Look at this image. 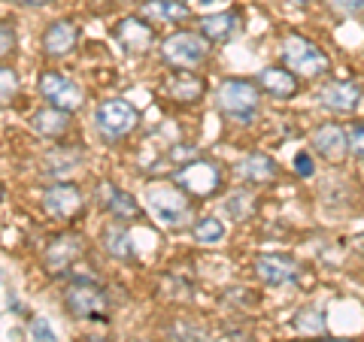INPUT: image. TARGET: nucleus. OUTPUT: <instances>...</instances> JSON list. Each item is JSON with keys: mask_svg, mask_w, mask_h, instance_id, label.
Listing matches in <instances>:
<instances>
[{"mask_svg": "<svg viewBox=\"0 0 364 342\" xmlns=\"http://www.w3.org/2000/svg\"><path fill=\"white\" fill-rule=\"evenodd\" d=\"M215 104H219V109L228 118L252 121L258 116L261 97H258L255 82H246V79H225L219 85V91H215Z\"/></svg>", "mask_w": 364, "mask_h": 342, "instance_id": "f257e3e1", "label": "nucleus"}, {"mask_svg": "<svg viewBox=\"0 0 364 342\" xmlns=\"http://www.w3.org/2000/svg\"><path fill=\"white\" fill-rule=\"evenodd\" d=\"M282 64H286L291 73L310 76V79L328 73V67H331L328 55L318 49L316 43L298 37V33H289V37L282 40Z\"/></svg>", "mask_w": 364, "mask_h": 342, "instance_id": "f03ea898", "label": "nucleus"}, {"mask_svg": "<svg viewBox=\"0 0 364 342\" xmlns=\"http://www.w3.org/2000/svg\"><path fill=\"white\" fill-rule=\"evenodd\" d=\"M146 206L161 224L176 227L188 219V194L173 185H152L146 191Z\"/></svg>", "mask_w": 364, "mask_h": 342, "instance_id": "7ed1b4c3", "label": "nucleus"}, {"mask_svg": "<svg viewBox=\"0 0 364 342\" xmlns=\"http://www.w3.org/2000/svg\"><path fill=\"white\" fill-rule=\"evenodd\" d=\"M207 52H210V40L198 37V33H188V31L173 33V37H167L164 45H161L164 61L179 67V70H191V67L203 64Z\"/></svg>", "mask_w": 364, "mask_h": 342, "instance_id": "20e7f679", "label": "nucleus"}, {"mask_svg": "<svg viewBox=\"0 0 364 342\" xmlns=\"http://www.w3.org/2000/svg\"><path fill=\"white\" fill-rule=\"evenodd\" d=\"M64 303L76 318H107V312H109L107 294L100 291V285H95L91 279L70 282V288H67V294H64Z\"/></svg>", "mask_w": 364, "mask_h": 342, "instance_id": "39448f33", "label": "nucleus"}, {"mask_svg": "<svg viewBox=\"0 0 364 342\" xmlns=\"http://www.w3.org/2000/svg\"><path fill=\"white\" fill-rule=\"evenodd\" d=\"M97 131L107 136V140H119V136L131 133L136 124V109L128 104V100H107L100 104L95 112Z\"/></svg>", "mask_w": 364, "mask_h": 342, "instance_id": "423d86ee", "label": "nucleus"}, {"mask_svg": "<svg viewBox=\"0 0 364 342\" xmlns=\"http://www.w3.org/2000/svg\"><path fill=\"white\" fill-rule=\"evenodd\" d=\"M176 185L186 194H195V197H210V194L222 185L219 167L210 161H191L182 170H176Z\"/></svg>", "mask_w": 364, "mask_h": 342, "instance_id": "0eeeda50", "label": "nucleus"}, {"mask_svg": "<svg viewBox=\"0 0 364 342\" xmlns=\"http://www.w3.org/2000/svg\"><path fill=\"white\" fill-rule=\"evenodd\" d=\"M40 94L49 100L52 106H58L64 112H73V109H79V104H82V91H79V85L70 82V79L61 76V73H43L40 76Z\"/></svg>", "mask_w": 364, "mask_h": 342, "instance_id": "6e6552de", "label": "nucleus"}, {"mask_svg": "<svg viewBox=\"0 0 364 342\" xmlns=\"http://www.w3.org/2000/svg\"><path fill=\"white\" fill-rule=\"evenodd\" d=\"M313 149L316 155H322L328 164H340L349 155V136L337 124H322L313 131Z\"/></svg>", "mask_w": 364, "mask_h": 342, "instance_id": "1a4fd4ad", "label": "nucleus"}, {"mask_svg": "<svg viewBox=\"0 0 364 342\" xmlns=\"http://www.w3.org/2000/svg\"><path fill=\"white\" fill-rule=\"evenodd\" d=\"M82 191L76 185H52L43 194V209L52 215V219H73V215L82 209Z\"/></svg>", "mask_w": 364, "mask_h": 342, "instance_id": "9d476101", "label": "nucleus"}, {"mask_svg": "<svg viewBox=\"0 0 364 342\" xmlns=\"http://www.w3.org/2000/svg\"><path fill=\"white\" fill-rule=\"evenodd\" d=\"M255 272H258L261 282L279 288V285H291L294 279H298V264L286 255H258L255 258Z\"/></svg>", "mask_w": 364, "mask_h": 342, "instance_id": "9b49d317", "label": "nucleus"}, {"mask_svg": "<svg viewBox=\"0 0 364 342\" xmlns=\"http://www.w3.org/2000/svg\"><path fill=\"white\" fill-rule=\"evenodd\" d=\"M364 88L355 82H328L322 88V106L334 112H355L361 106Z\"/></svg>", "mask_w": 364, "mask_h": 342, "instance_id": "f8f14e48", "label": "nucleus"}, {"mask_svg": "<svg viewBox=\"0 0 364 342\" xmlns=\"http://www.w3.org/2000/svg\"><path fill=\"white\" fill-rule=\"evenodd\" d=\"M258 85L267 91L270 97H279V100H289L298 94V79L289 67H264L258 73Z\"/></svg>", "mask_w": 364, "mask_h": 342, "instance_id": "ddd939ff", "label": "nucleus"}, {"mask_svg": "<svg viewBox=\"0 0 364 342\" xmlns=\"http://www.w3.org/2000/svg\"><path fill=\"white\" fill-rule=\"evenodd\" d=\"M237 170H240V176L246 182H255V185H267V182L277 179V161L267 158L264 152H249L243 161L237 164Z\"/></svg>", "mask_w": 364, "mask_h": 342, "instance_id": "4468645a", "label": "nucleus"}, {"mask_svg": "<svg viewBox=\"0 0 364 342\" xmlns=\"http://www.w3.org/2000/svg\"><path fill=\"white\" fill-rule=\"evenodd\" d=\"M79 252H82V243H79L76 236H58L49 246V252H46V264H49L52 272L67 270L79 258Z\"/></svg>", "mask_w": 364, "mask_h": 342, "instance_id": "2eb2a0df", "label": "nucleus"}, {"mask_svg": "<svg viewBox=\"0 0 364 342\" xmlns=\"http://www.w3.org/2000/svg\"><path fill=\"white\" fill-rule=\"evenodd\" d=\"M76 45V28L73 21H55V25H49V31H46L43 37V49L49 55H67Z\"/></svg>", "mask_w": 364, "mask_h": 342, "instance_id": "dca6fc26", "label": "nucleus"}, {"mask_svg": "<svg viewBox=\"0 0 364 342\" xmlns=\"http://www.w3.org/2000/svg\"><path fill=\"white\" fill-rule=\"evenodd\" d=\"M237 25H240V18H237V13H215V16H203L200 18V37L207 40H231L237 33Z\"/></svg>", "mask_w": 364, "mask_h": 342, "instance_id": "f3484780", "label": "nucleus"}, {"mask_svg": "<svg viewBox=\"0 0 364 342\" xmlns=\"http://www.w3.org/2000/svg\"><path fill=\"white\" fill-rule=\"evenodd\" d=\"M97 191H100V203H104L116 219H136V203H134L131 194H124L116 185H107V182Z\"/></svg>", "mask_w": 364, "mask_h": 342, "instance_id": "a211bd4d", "label": "nucleus"}, {"mask_svg": "<svg viewBox=\"0 0 364 342\" xmlns=\"http://www.w3.org/2000/svg\"><path fill=\"white\" fill-rule=\"evenodd\" d=\"M119 40L128 45L131 52H146L152 45V31H149V25H143L140 18H124L119 25Z\"/></svg>", "mask_w": 364, "mask_h": 342, "instance_id": "6ab92c4d", "label": "nucleus"}, {"mask_svg": "<svg viewBox=\"0 0 364 342\" xmlns=\"http://www.w3.org/2000/svg\"><path fill=\"white\" fill-rule=\"evenodd\" d=\"M33 131H37L40 136H61L67 131V124H70V118H67V112L58 109V106H49V109H40L33 112Z\"/></svg>", "mask_w": 364, "mask_h": 342, "instance_id": "aec40b11", "label": "nucleus"}, {"mask_svg": "<svg viewBox=\"0 0 364 342\" xmlns=\"http://www.w3.org/2000/svg\"><path fill=\"white\" fill-rule=\"evenodd\" d=\"M167 91H170V97L191 104V100H198L203 94V82L198 76H191V73H173L167 79Z\"/></svg>", "mask_w": 364, "mask_h": 342, "instance_id": "412c9836", "label": "nucleus"}, {"mask_svg": "<svg viewBox=\"0 0 364 342\" xmlns=\"http://www.w3.org/2000/svg\"><path fill=\"white\" fill-rule=\"evenodd\" d=\"M143 16L152 21H182L188 16V6L179 0H149L143 6Z\"/></svg>", "mask_w": 364, "mask_h": 342, "instance_id": "4be33fe9", "label": "nucleus"}, {"mask_svg": "<svg viewBox=\"0 0 364 342\" xmlns=\"http://www.w3.org/2000/svg\"><path fill=\"white\" fill-rule=\"evenodd\" d=\"M104 248L109 255H116V258H134V243H131V236L124 227L119 224H109L107 231H104Z\"/></svg>", "mask_w": 364, "mask_h": 342, "instance_id": "5701e85b", "label": "nucleus"}, {"mask_svg": "<svg viewBox=\"0 0 364 342\" xmlns=\"http://www.w3.org/2000/svg\"><path fill=\"white\" fill-rule=\"evenodd\" d=\"M195 239L203 246H215L225 239V224L219 219H213V215H207V219H198L195 221Z\"/></svg>", "mask_w": 364, "mask_h": 342, "instance_id": "b1692460", "label": "nucleus"}, {"mask_svg": "<svg viewBox=\"0 0 364 342\" xmlns=\"http://www.w3.org/2000/svg\"><path fill=\"white\" fill-rule=\"evenodd\" d=\"M294 327H298L301 333H310V336L325 333V315H322V309H316V306H306V309H301L298 315H294Z\"/></svg>", "mask_w": 364, "mask_h": 342, "instance_id": "393cba45", "label": "nucleus"}, {"mask_svg": "<svg viewBox=\"0 0 364 342\" xmlns=\"http://www.w3.org/2000/svg\"><path fill=\"white\" fill-rule=\"evenodd\" d=\"M16 94H18V76L9 67H0V106H6Z\"/></svg>", "mask_w": 364, "mask_h": 342, "instance_id": "a878e982", "label": "nucleus"}, {"mask_svg": "<svg viewBox=\"0 0 364 342\" xmlns=\"http://www.w3.org/2000/svg\"><path fill=\"white\" fill-rule=\"evenodd\" d=\"M28 333H31V342H61L58 336H55V330H52V324L46 321V318H33Z\"/></svg>", "mask_w": 364, "mask_h": 342, "instance_id": "bb28decb", "label": "nucleus"}, {"mask_svg": "<svg viewBox=\"0 0 364 342\" xmlns=\"http://www.w3.org/2000/svg\"><path fill=\"white\" fill-rule=\"evenodd\" d=\"M346 136H349V152L364 161V121H355V124H352Z\"/></svg>", "mask_w": 364, "mask_h": 342, "instance_id": "cd10ccee", "label": "nucleus"}, {"mask_svg": "<svg viewBox=\"0 0 364 342\" xmlns=\"http://www.w3.org/2000/svg\"><path fill=\"white\" fill-rule=\"evenodd\" d=\"M328 6L334 9L340 16H355L364 9V0H328Z\"/></svg>", "mask_w": 364, "mask_h": 342, "instance_id": "c85d7f7f", "label": "nucleus"}, {"mask_svg": "<svg viewBox=\"0 0 364 342\" xmlns=\"http://www.w3.org/2000/svg\"><path fill=\"white\" fill-rule=\"evenodd\" d=\"M294 170H298V176L310 179V176L316 173V167H313V155H310V152H298V155H294Z\"/></svg>", "mask_w": 364, "mask_h": 342, "instance_id": "c756f323", "label": "nucleus"}, {"mask_svg": "<svg viewBox=\"0 0 364 342\" xmlns=\"http://www.w3.org/2000/svg\"><path fill=\"white\" fill-rule=\"evenodd\" d=\"M13 45H16V37H13V31H9L6 25H0V58L4 55L13 52Z\"/></svg>", "mask_w": 364, "mask_h": 342, "instance_id": "7c9ffc66", "label": "nucleus"}, {"mask_svg": "<svg viewBox=\"0 0 364 342\" xmlns=\"http://www.w3.org/2000/svg\"><path fill=\"white\" fill-rule=\"evenodd\" d=\"M291 4H294V6H306V4H310V0H291Z\"/></svg>", "mask_w": 364, "mask_h": 342, "instance_id": "2f4dec72", "label": "nucleus"}, {"mask_svg": "<svg viewBox=\"0 0 364 342\" xmlns=\"http://www.w3.org/2000/svg\"><path fill=\"white\" fill-rule=\"evenodd\" d=\"M25 4H49V0H25Z\"/></svg>", "mask_w": 364, "mask_h": 342, "instance_id": "473e14b6", "label": "nucleus"}, {"mask_svg": "<svg viewBox=\"0 0 364 342\" xmlns=\"http://www.w3.org/2000/svg\"><path fill=\"white\" fill-rule=\"evenodd\" d=\"M328 342H349V339H328Z\"/></svg>", "mask_w": 364, "mask_h": 342, "instance_id": "72a5a7b5", "label": "nucleus"}, {"mask_svg": "<svg viewBox=\"0 0 364 342\" xmlns=\"http://www.w3.org/2000/svg\"><path fill=\"white\" fill-rule=\"evenodd\" d=\"M200 4H215V0H200Z\"/></svg>", "mask_w": 364, "mask_h": 342, "instance_id": "f704fd0d", "label": "nucleus"}, {"mask_svg": "<svg viewBox=\"0 0 364 342\" xmlns=\"http://www.w3.org/2000/svg\"><path fill=\"white\" fill-rule=\"evenodd\" d=\"M0 200H4V188H0Z\"/></svg>", "mask_w": 364, "mask_h": 342, "instance_id": "c9c22d12", "label": "nucleus"}, {"mask_svg": "<svg viewBox=\"0 0 364 342\" xmlns=\"http://www.w3.org/2000/svg\"><path fill=\"white\" fill-rule=\"evenodd\" d=\"M131 342H146V339H131Z\"/></svg>", "mask_w": 364, "mask_h": 342, "instance_id": "e433bc0d", "label": "nucleus"}]
</instances>
